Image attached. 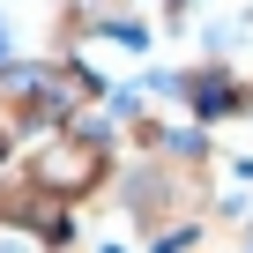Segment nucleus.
Segmentation results:
<instances>
[]
</instances>
